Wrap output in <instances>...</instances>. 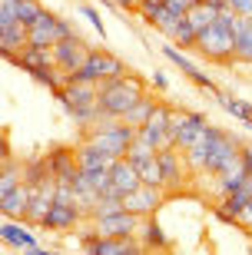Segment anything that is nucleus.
Segmentation results:
<instances>
[{
  "label": "nucleus",
  "instance_id": "nucleus-12",
  "mask_svg": "<svg viewBox=\"0 0 252 255\" xmlns=\"http://www.w3.org/2000/svg\"><path fill=\"white\" fill-rule=\"evenodd\" d=\"M159 206H163V189H156V186H146V182H140L133 192H123V209L136 212L140 219L153 216Z\"/></svg>",
  "mask_w": 252,
  "mask_h": 255
},
{
  "label": "nucleus",
  "instance_id": "nucleus-23",
  "mask_svg": "<svg viewBox=\"0 0 252 255\" xmlns=\"http://www.w3.org/2000/svg\"><path fill=\"white\" fill-rule=\"evenodd\" d=\"M156 106H159L156 96H153V93H143L140 100H136V106H133V110H130L126 116H123V120H126L130 126H136V129H140L143 123H150V116L156 113Z\"/></svg>",
  "mask_w": 252,
  "mask_h": 255
},
{
  "label": "nucleus",
  "instance_id": "nucleus-20",
  "mask_svg": "<svg viewBox=\"0 0 252 255\" xmlns=\"http://www.w3.org/2000/svg\"><path fill=\"white\" fill-rule=\"evenodd\" d=\"M233 33H236V60L252 63V17H236Z\"/></svg>",
  "mask_w": 252,
  "mask_h": 255
},
{
  "label": "nucleus",
  "instance_id": "nucleus-37",
  "mask_svg": "<svg viewBox=\"0 0 252 255\" xmlns=\"http://www.w3.org/2000/svg\"><path fill=\"white\" fill-rule=\"evenodd\" d=\"M239 226H243V229H252V199L243 206V212H239Z\"/></svg>",
  "mask_w": 252,
  "mask_h": 255
},
{
  "label": "nucleus",
  "instance_id": "nucleus-25",
  "mask_svg": "<svg viewBox=\"0 0 252 255\" xmlns=\"http://www.w3.org/2000/svg\"><path fill=\"white\" fill-rule=\"evenodd\" d=\"M23 182V166H20L17 159H3V176H0V196H7V192H13Z\"/></svg>",
  "mask_w": 252,
  "mask_h": 255
},
{
  "label": "nucleus",
  "instance_id": "nucleus-40",
  "mask_svg": "<svg viewBox=\"0 0 252 255\" xmlns=\"http://www.w3.org/2000/svg\"><path fill=\"white\" fill-rule=\"evenodd\" d=\"M193 3H199V0H189V7H193Z\"/></svg>",
  "mask_w": 252,
  "mask_h": 255
},
{
  "label": "nucleus",
  "instance_id": "nucleus-8",
  "mask_svg": "<svg viewBox=\"0 0 252 255\" xmlns=\"http://www.w3.org/2000/svg\"><path fill=\"white\" fill-rule=\"evenodd\" d=\"M243 159V142L236 139L233 132H226L213 142V149H209V159H206V172L209 176H219L223 169H229V166H236V162Z\"/></svg>",
  "mask_w": 252,
  "mask_h": 255
},
{
  "label": "nucleus",
  "instance_id": "nucleus-18",
  "mask_svg": "<svg viewBox=\"0 0 252 255\" xmlns=\"http://www.w3.org/2000/svg\"><path fill=\"white\" fill-rule=\"evenodd\" d=\"M76 162H80V169L96 172V169H110L113 162H116V156L103 152L100 146H93V142H80V146H76Z\"/></svg>",
  "mask_w": 252,
  "mask_h": 255
},
{
  "label": "nucleus",
  "instance_id": "nucleus-39",
  "mask_svg": "<svg viewBox=\"0 0 252 255\" xmlns=\"http://www.w3.org/2000/svg\"><path fill=\"white\" fill-rule=\"evenodd\" d=\"M243 162H246V169H249V176H252V142H243Z\"/></svg>",
  "mask_w": 252,
  "mask_h": 255
},
{
  "label": "nucleus",
  "instance_id": "nucleus-14",
  "mask_svg": "<svg viewBox=\"0 0 252 255\" xmlns=\"http://www.w3.org/2000/svg\"><path fill=\"white\" fill-rule=\"evenodd\" d=\"M163 57H166V60H173V63H176L179 70H183V73H186L189 80H193V83H199V86H203L206 93H216V90H219V86L213 83V76H209V73H203V70H199V66L186 57V50H179L176 43H173V40H169V43H163Z\"/></svg>",
  "mask_w": 252,
  "mask_h": 255
},
{
  "label": "nucleus",
  "instance_id": "nucleus-26",
  "mask_svg": "<svg viewBox=\"0 0 252 255\" xmlns=\"http://www.w3.org/2000/svg\"><path fill=\"white\" fill-rule=\"evenodd\" d=\"M150 27H159L163 20L169 17V10H166V0H140V10H136Z\"/></svg>",
  "mask_w": 252,
  "mask_h": 255
},
{
  "label": "nucleus",
  "instance_id": "nucleus-11",
  "mask_svg": "<svg viewBox=\"0 0 252 255\" xmlns=\"http://www.w3.org/2000/svg\"><path fill=\"white\" fill-rule=\"evenodd\" d=\"M0 239H3V246L10 249H20V252H30V255H50V249H43L37 242V236L30 232V229L20 226V219H10L0 226Z\"/></svg>",
  "mask_w": 252,
  "mask_h": 255
},
{
  "label": "nucleus",
  "instance_id": "nucleus-41",
  "mask_svg": "<svg viewBox=\"0 0 252 255\" xmlns=\"http://www.w3.org/2000/svg\"><path fill=\"white\" fill-rule=\"evenodd\" d=\"M249 232H252V229H249Z\"/></svg>",
  "mask_w": 252,
  "mask_h": 255
},
{
  "label": "nucleus",
  "instance_id": "nucleus-31",
  "mask_svg": "<svg viewBox=\"0 0 252 255\" xmlns=\"http://www.w3.org/2000/svg\"><path fill=\"white\" fill-rule=\"evenodd\" d=\"M40 13H43V7H40L37 0H20V3H17V20H20V23H27V27L40 17Z\"/></svg>",
  "mask_w": 252,
  "mask_h": 255
},
{
  "label": "nucleus",
  "instance_id": "nucleus-34",
  "mask_svg": "<svg viewBox=\"0 0 252 255\" xmlns=\"http://www.w3.org/2000/svg\"><path fill=\"white\" fill-rule=\"evenodd\" d=\"M166 10L173 17H186L189 13V0H166Z\"/></svg>",
  "mask_w": 252,
  "mask_h": 255
},
{
  "label": "nucleus",
  "instance_id": "nucleus-1",
  "mask_svg": "<svg viewBox=\"0 0 252 255\" xmlns=\"http://www.w3.org/2000/svg\"><path fill=\"white\" fill-rule=\"evenodd\" d=\"M143 93H146V86L140 83V76L123 73V76H113V80H100L96 83V106H100L103 116L123 120L136 106V100Z\"/></svg>",
  "mask_w": 252,
  "mask_h": 255
},
{
  "label": "nucleus",
  "instance_id": "nucleus-16",
  "mask_svg": "<svg viewBox=\"0 0 252 255\" xmlns=\"http://www.w3.org/2000/svg\"><path fill=\"white\" fill-rule=\"evenodd\" d=\"M159 162H163V176H166V189H179L189 176V166H186V156L183 149L176 146H166V149H159Z\"/></svg>",
  "mask_w": 252,
  "mask_h": 255
},
{
  "label": "nucleus",
  "instance_id": "nucleus-38",
  "mask_svg": "<svg viewBox=\"0 0 252 255\" xmlns=\"http://www.w3.org/2000/svg\"><path fill=\"white\" fill-rule=\"evenodd\" d=\"M153 86H156L159 93H166V90H169V76L163 73V70H156V73H153Z\"/></svg>",
  "mask_w": 252,
  "mask_h": 255
},
{
  "label": "nucleus",
  "instance_id": "nucleus-3",
  "mask_svg": "<svg viewBox=\"0 0 252 255\" xmlns=\"http://www.w3.org/2000/svg\"><path fill=\"white\" fill-rule=\"evenodd\" d=\"M130 73L126 70V63H123L120 57H113L110 50H90V57H86V63L76 70V73H70L66 80H80V83H100V80H113V76H123Z\"/></svg>",
  "mask_w": 252,
  "mask_h": 255
},
{
  "label": "nucleus",
  "instance_id": "nucleus-30",
  "mask_svg": "<svg viewBox=\"0 0 252 255\" xmlns=\"http://www.w3.org/2000/svg\"><path fill=\"white\" fill-rule=\"evenodd\" d=\"M223 110H226V113H233L236 120H243V123L252 120V103H246V100H239V96H226Z\"/></svg>",
  "mask_w": 252,
  "mask_h": 255
},
{
  "label": "nucleus",
  "instance_id": "nucleus-24",
  "mask_svg": "<svg viewBox=\"0 0 252 255\" xmlns=\"http://www.w3.org/2000/svg\"><path fill=\"white\" fill-rule=\"evenodd\" d=\"M219 10H223V7H216V3H206V0H199V3H193V7H189L186 17L193 20V27H196V30H206V27H213L216 20H219Z\"/></svg>",
  "mask_w": 252,
  "mask_h": 255
},
{
  "label": "nucleus",
  "instance_id": "nucleus-28",
  "mask_svg": "<svg viewBox=\"0 0 252 255\" xmlns=\"http://www.w3.org/2000/svg\"><path fill=\"white\" fill-rule=\"evenodd\" d=\"M196 33H199V30L193 27V20H189V17H183V20H179L176 37H173V43H176L179 50H196Z\"/></svg>",
  "mask_w": 252,
  "mask_h": 255
},
{
  "label": "nucleus",
  "instance_id": "nucleus-7",
  "mask_svg": "<svg viewBox=\"0 0 252 255\" xmlns=\"http://www.w3.org/2000/svg\"><path fill=\"white\" fill-rule=\"evenodd\" d=\"M93 222V229L100 236H136L140 232V222L143 219L130 209H110V212H100V216H86Z\"/></svg>",
  "mask_w": 252,
  "mask_h": 255
},
{
  "label": "nucleus",
  "instance_id": "nucleus-22",
  "mask_svg": "<svg viewBox=\"0 0 252 255\" xmlns=\"http://www.w3.org/2000/svg\"><path fill=\"white\" fill-rule=\"evenodd\" d=\"M73 192H76V202H80V206H83V212H90V209H93V202L96 199H100V189H96L93 186V179H90V176H86L83 169H76V176L73 179Z\"/></svg>",
  "mask_w": 252,
  "mask_h": 255
},
{
  "label": "nucleus",
  "instance_id": "nucleus-29",
  "mask_svg": "<svg viewBox=\"0 0 252 255\" xmlns=\"http://www.w3.org/2000/svg\"><path fill=\"white\" fill-rule=\"evenodd\" d=\"M153 156H156V149H153L150 142H143L140 136H136V139L130 142V149H126V159H130V162H136V166H143V162H146V159H153Z\"/></svg>",
  "mask_w": 252,
  "mask_h": 255
},
{
  "label": "nucleus",
  "instance_id": "nucleus-32",
  "mask_svg": "<svg viewBox=\"0 0 252 255\" xmlns=\"http://www.w3.org/2000/svg\"><path fill=\"white\" fill-rule=\"evenodd\" d=\"M76 13H80V17H83L86 23H90V27L100 33V37H106V27H103V17L96 13V7H90V3H80V7H76Z\"/></svg>",
  "mask_w": 252,
  "mask_h": 255
},
{
  "label": "nucleus",
  "instance_id": "nucleus-21",
  "mask_svg": "<svg viewBox=\"0 0 252 255\" xmlns=\"http://www.w3.org/2000/svg\"><path fill=\"white\" fill-rule=\"evenodd\" d=\"M136 236H140L143 249H169V236L163 232V226H159L156 219H150V216L140 222V232Z\"/></svg>",
  "mask_w": 252,
  "mask_h": 255
},
{
  "label": "nucleus",
  "instance_id": "nucleus-17",
  "mask_svg": "<svg viewBox=\"0 0 252 255\" xmlns=\"http://www.w3.org/2000/svg\"><path fill=\"white\" fill-rule=\"evenodd\" d=\"M30 196H33V186L30 182H20L13 192L0 196V212L7 219H27L30 212Z\"/></svg>",
  "mask_w": 252,
  "mask_h": 255
},
{
  "label": "nucleus",
  "instance_id": "nucleus-2",
  "mask_svg": "<svg viewBox=\"0 0 252 255\" xmlns=\"http://www.w3.org/2000/svg\"><path fill=\"white\" fill-rule=\"evenodd\" d=\"M236 17H239V13H236L233 7H223L219 10V20H216L213 27H206V30L196 33V50L206 60H216V63L236 60V33H233Z\"/></svg>",
  "mask_w": 252,
  "mask_h": 255
},
{
  "label": "nucleus",
  "instance_id": "nucleus-13",
  "mask_svg": "<svg viewBox=\"0 0 252 255\" xmlns=\"http://www.w3.org/2000/svg\"><path fill=\"white\" fill-rule=\"evenodd\" d=\"M83 216L86 212H83L80 202H60V199H56L53 206H50L47 219H43L40 226L50 229V232H70V229H76V222H80Z\"/></svg>",
  "mask_w": 252,
  "mask_h": 255
},
{
  "label": "nucleus",
  "instance_id": "nucleus-9",
  "mask_svg": "<svg viewBox=\"0 0 252 255\" xmlns=\"http://www.w3.org/2000/svg\"><path fill=\"white\" fill-rule=\"evenodd\" d=\"M53 57H56V66H60V73L70 76L76 73L80 66L86 63V57H90V47L83 43V37H66V40H56L53 43Z\"/></svg>",
  "mask_w": 252,
  "mask_h": 255
},
{
  "label": "nucleus",
  "instance_id": "nucleus-36",
  "mask_svg": "<svg viewBox=\"0 0 252 255\" xmlns=\"http://www.w3.org/2000/svg\"><path fill=\"white\" fill-rule=\"evenodd\" d=\"M103 3L116 10H140V0H103Z\"/></svg>",
  "mask_w": 252,
  "mask_h": 255
},
{
  "label": "nucleus",
  "instance_id": "nucleus-10",
  "mask_svg": "<svg viewBox=\"0 0 252 255\" xmlns=\"http://www.w3.org/2000/svg\"><path fill=\"white\" fill-rule=\"evenodd\" d=\"M169 120H173V110L159 103V106H156V113L150 116V123H143V126H140V139H143V142H150L156 152H159V149H166V146H173V142H169Z\"/></svg>",
  "mask_w": 252,
  "mask_h": 255
},
{
  "label": "nucleus",
  "instance_id": "nucleus-6",
  "mask_svg": "<svg viewBox=\"0 0 252 255\" xmlns=\"http://www.w3.org/2000/svg\"><path fill=\"white\" fill-rule=\"evenodd\" d=\"M73 37V27L63 17H56L50 10H43L33 23H30V47H53L56 40Z\"/></svg>",
  "mask_w": 252,
  "mask_h": 255
},
{
  "label": "nucleus",
  "instance_id": "nucleus-5",
  "mask_svg": "<svg viewBox=\"0 0 252 255\" xmlns=\"http://www.w3.org/2000/svg\"><path fill=\"white\" fill-rule=\"evenodd\" d=\"M83 252L90 255H140L143 242L136 236H100V232H83Z\"/></svg>",
  "mask_w": 252,
  "mask_h": 255
},
{
  "label": "nucleus",
  "instance_id": "nucleus-4",
  "mask_svg": "<svg viewBox=\"0 0 252 255\" xmlns=\"http://www.w3.org/2000/svg\"><path fill=\"white\" fill-rule=\"evenodd\" d=\"M206 129H209L206 113H196V110H189V113L173 110V120H169V142H173L176 149L186 152L189 146H196V142L203 139Z\"/></svg>",
  "mask_w": 252,
  "mask_h": 255
},
{
  "label": "nucleus",
  "instance_id": "nucleus-19",
  "mask_svg": "<svg viewBox=\"0 0 252 255\" xmlns=\"http://www.w3.org/2000/svg\"><path fill=\"white\" fill-rule=\"evenodd\" d=\"M110 176H113V186H116L120 192H133L143 182L140 179V166H136V162H130L126 156H120V159L110 166Z\"/></svg>",
  "mask_w": 252,
  "mask_h": 255
},
{
  "label": "nucleus",
  "instance_id": "nucleus-35",
  "mask_svg": "<svg viewBox=\"0 0 252 255\" xmlns=\"http://www.w3.org/2000/svg\"><path fill=\"white\" fill-rule=\"evenodd\" d=\"M226 7H233L239 17H252V0H226Z\"/></svg>",
  "mask_w": 252,
  "mask_h": 255
},
{
  "label": "nucleus",
  "instance_id": "nucleus-15",
  "mask_svg": "<svg viewBox=\"0 0 252 255\" xmlns=\"http://www.w3.org/2000/svg\"><path fill=\"white\" fill-rule=\"evenodd\" d=\"M30 43V27L27 23H20V20H13V23H3L0 27V47H3V60H13L27 50Z\"/></svg>",
  "mask_w": 252,
  "mask_h": 255
},
{
  "label": "nucleus",
  "instance_id": "nucleus-33",
  "mask_svg": "<svg viewBox=\"0 0 252 255\" xmlns=\"http://www.w3.org/2000/svg\"><path fill=\"white\" fill-rule=\"evenodd\" d=\"M17 3L20 0H0V27L17 20Z\"/></svg>",
  "mask_w": 252,
  "mask_h": 255
},
{
  "label": "nucleus",
  "instance_id": "nucleus-27",
  "mask_svg": "<svg viewBox=\"0 0 252 255\" xmlns=\"http://www.w3.org/2000/svg\"><path fill=\"white\" fill-rule=\"evenodd\" d=\"M140 179L146 182V186H156V189H166V176H163V162H159V152L153 156V159H146L140 166Z\"/></svg>",
  "mask_w": 252,
  "mask_h": 255
}]
</instances>
